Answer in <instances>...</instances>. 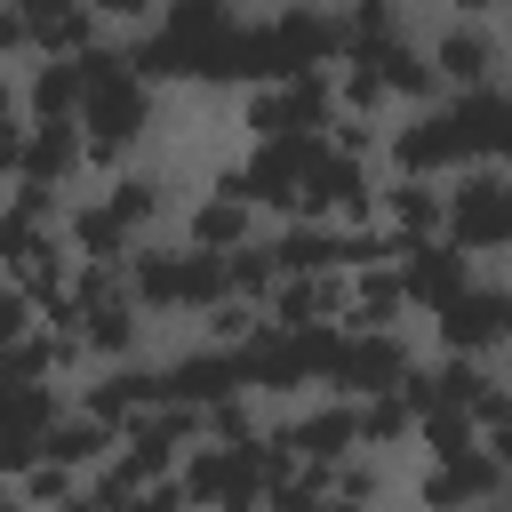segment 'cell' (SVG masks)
Wrapping results in <instances>:
<instances>
[{"label":"cell","mask_w":512,"mask_h":512,"mask_svg":"<svg viewBox=\"0 0 512 512\" xmlns=\"http://www.w3.org/2000/svg\"><path fill=\"white\" fill-rule=\"evenodd\" d=\"M472 440H480V424H472L464 408H424L416 432H408L416 456H456V448H472Z\"/></svg>","instance_id":"cell-30"},{"label":"cell","mask_w":512,"mask_h":512,"mask_svg":"<svg viewBox=\"0 0 512 512\" xmlns=\"http://www.w3.org/2000/svg\"><path fill=\"white\" fill-rule=\"evenodd\" d=\"M440 16H496V0H440Z\"/></svg>","instance_id":"cell-37"},{"label":"cell","mask_w":512,"mask_h":512,"mask_svg":"<svg viewBox=\"0 0 512 512\" xmlns=\"http://www.w3.org/2000/svg\"><path fill=\"white\" fill-rule=\"evenodd\" d=\"M240 240H256V208L240 200V192H192V208H184V248H208V256H224V248H240Z\"/></svg>","instance_id":"cell-22"},{"label":"cell","mask_w":512,"mask_h":512,"mask_svg":"<svg viewBox=\"0 0 512 512\" xmlns=\"http://www.w3.org/2000/svg\"><path fill=\"white\" fill-rule=\"evenodd\" d=\"M112 448H120V432H112V424H96V416H88V408H72V400H64V408H56V424L40 432V456H48V464H64V472H80V480H88Z\"/></svg>","instance_id":"cell-23"},{"label":"cell","mask_w":512,"mask_h":512,"mask_svg":"<svg viewBox=\"0 0 512 512\" xmlns=\"http://www.w3.org/2000/svg\"><path fill=\"white\" fill-rule=\"evenodd\" d=\"M416 512H480V504H504V456L488 440L456 448V456H424L416 480H408Z\"/></svg>","instance_id":"cell-10"},{"label":"cell","mask_w":512,"mask_h":512,"mask_svg":"<svg viewBox=\"0 0 512 512\" xmlns=\"http://www.w3.org/2000/svg\"><path fill=\"white\" fill-rule=\"evenodd\" d=\"M240 128H248V144L304 136V128H296V112H288V96H280V80H272V88H240Z\"/></svg>","instance_id":"cell-29"},{"label":"cell","mask_w":512,"mask_h":512,"mask_svg":"<svg viewBox=\"0 0 512 512\" xmlns=\"http://www.w3.org/2000/svg\"><path fill=\"white\" fill-rule=\"evenodd\" d=\"M0 512H32V504H24V488H16V480H0Z\"/></svg>","instance_id":"cell-39"},{"label":"cell","mask_w":512,"mask_h":512,"mask_svg":"<svg viewBox=\"0 0 512 512\" xmlns=\"http://www.w3.org/2000/svg\"><path fill=\"white\" fill-rule=\"evenodd\" d=\"M72 64H80V112H72L80 160H88L96 176H104V168H128V160L144 152V136L160 128V88L128 72V48H120L112 32H104L96 48H80Z\"/></svg>","instance_id":"cell-1"},{"label":"cell","mask_w":512,"mask_h":512,"mask_svg":"<svg viewBox=\"0 0 512 512\" xmlns=\"http://www.w3.org/2000/svg\"><path fill=\"white\" fill-rule=\"evenodd\" d=\"M320 136H280V144H248V160H240V200L256 208V216H296V176H304V152H312Z\"/></svg>","instance_id":"cell-11"},{"label":"cell","mask_w":512,"mask_h":512,"mask_svg":"<svg viewBox=\"0 0 512 512\" xmlns=\"http://www.w3.org/2000/svg\"><path fill=\"white\" fill-rule=\"evenodd\" d=\"M376 160H352V152H328L312 144L304 152V176H296V216H320V224H376Z\"/></svg>","instance_id":"cell-6"},{"label":"cell","mask_w":512,"mask_h":512,"mask_svg":"<svg viewBox=\"0 0 512 512\" xmlns=\"http://www.w3.org/2000/svg\"><path fill=\"white\" fill-rule=\"evenodd\" d=\"M416 48H424V64H432L440 96L504 80V32H496V16H440Z\"/></svg>","instance_id":"cell-9"},{"label":"cell","mask_w":512,"mask_h":512,"mask_svg":"<svg viewBox=\"0 0 512 512\" xmlns=\"http://www.w3.org/2000/svg\"><path fill=\"white\" fill-rule=\"evenodd\" d=\"M264 320H272V328H320V320H344V272H288V280H272Z\"/></svg>","instance_id":"cell-20"},{"label":"cell","mask_w":512,"mask_h":512,"mask_svg":"<svg viewBox=\"0 0 512 512\" xmlns=\"http://www.w3.org/2000/svg\"><path fill=\"white\" fill-rule=\"evenodd\" d=\"M104 208H112V224L128 232V240H144V232H160L168 216H176V192H168V176H152V168H104V192H96Z\"/></svg>","instance_id":"cell-15"},{"label":"cell","mask_w":512,"mask_h":512,"mask_svg":"<svg viewBox=\"0 0 512 512\" xmlns=\"http://www.w3.org/2000/svg\"><path fill=\"white\" fill-rule=\"evenodd\" d=\"M312 512H368V504H352V496H336V488H320V504Z\"/></svg>","instance_id":"cell-38"},{"label":"cell","mask_w":512,"mask_h":512,"mask_svg":"<svg viewBox=\"0 0 512 512\" xmlns=\"http://www.w3.org/2000/svg\"><path fill=\"white\" fill-rule=\"evenodd\" d=\"M80 176H88V160H80V128H72V120H24V168H16V184L72 192Z\"/></svg>","instance_id":"cell-19"},{"label":"cell","mask_w":512,"mask_h":512,"mask_svg":"<svg viewBox=\"0 0 512 512\" xmlns=\"http://www.w3.org/2000/svg\"><path fill=\"white\" fill-rule=\"evenodd\" d=\"M144 328H152V320L128 304V288H120V296H96V304L72 312L80 360H136V352H144Z\"/></svg>","instance_id":"cell-17"},{"label":"cell","mask_w":512,"mask_h":512,"mask_svg":"<svg viewBox=\"0 0 512 512\" xmlns=\"http://www.w3.org/2000/svg\"><path fill=\"white\" fill-rule=\"evenodd\" d=\"M24 56H32V40H24V16L0 0V64H24Z\"/></svg>","instance_id":"cell-36"},{"label":"cell","mask_w":512,"mask_h":512,"mask_svg":"<svg viewBox=\"0 0 512 512\" xmlns=\"http://www.w3.org/2000/svg\"><path fill=\"white\" fill-rule=\"evenodd\" d=\"M392 272H400L408 312H432V304H448L480 264H472L464 248H448V240H408V248H392Z\"/></svg>","instance_id":"cell-14"},{"label":"cell","mask_w":512,"mask_h":512,"mask_svg":"<svg viewBox=\"0 0 512 512\" xmlns=\"http://www.w3.org/2000/svg\"><path fill=\"white\" fill-rule=\"evenodd\" d=\"M256 320H264L256 304L224 296V304H208V312L192 320V336H200V344H224V352H232V344H248V336H256Z\"/></svg>","instance_id":"cell-32"},{"label":"cell","mask_w":512,"mask_h":512,"mask_svg":"<svg viewBox=\"0 0 512 512\" xmlns=\"http://www.w3.org/2000/svg\"><path fill=\"white\" fill-rule=\"evenodd\" d=\"M32 320H40V312H32V296H24V288H16L8 272H0V344H16V336H24Z\"/></svg>","instance_id":"cell-34"},{"label":"cell","mask_w":512,"mask_h":512,"mask_svg":"<svg viewBox=\"0 0 512 512\" xmlns=\"http://www.w3.org/2000/svg\"><path fill=\"white\" fill-rule=\"evenodd\" d=\"M376 176H384V168H376ZM376 224H384L392 248L440 240V184H432V176H384V184H376Z\"/></svg>","instance_id":"cell-16"},{"label":"cell","mask_w":512,"mask_h":512,"mask_svg":"<svg viewBox=\"0 0 512 512\" xmlns=\"http://www.w3.org/2000/svg\"><path fill=\"white\" fill-rule=\"evenodd\" d=\"M8 8L24 16L32 56H80V48H96V40H104V24H96V8H88V0H8Z\"/></svg>","instance_id":"cell-18"},{"label":"cell","mask_w":512,"mask_h":512,"mask_svg":"<svg viewBox=\"0 0 512 512\" xmlns=\"http://www.w3.org/2000/svg\"><path fill=\"white\" fill-rule=\"evenodd\" d=\"M56 512H104V504H88V496H64V504H56Z\"/></svg>","instance_id":"cell-41"},{"label":"cell","mask_w":512,"mask_h":512,"mask_svg":"<svg viewBox=\"0 0 512 512\" xmlns=\"http://www.w3.org/2000/svg\"><path fill=\"white\" fill-rule=\"evenodd\" d=\"M24 168V112H0V184H16Z\"/></svg>","instance_id":"cell-35"},{"label":"cell","mask_w":512,"mask_h":512,"mask_svg":"<svg viewBox=\"0 0 512 512\" xmlns=\"http://www.w3.org/2000/svg\"><path fill=\"white\" fill-rule=\"evenodd\" d=\"M264 32V56H272V80H296V72H328L344 56V16L328 0H272L256 16Z\"/></svg>","instance_id":"cell-5"},{"label":"cell","mask_w":512,"mask_h":512,"mask_svg":"<svg viewBox=\"0 0 512 512\" xmlns=\"http://www.w3.org/2000/svg\"><path fill=\"white\" fill-rule=\"evenodd\" d=\"M432 320V344L448 352V360H504V336H512V296H504V280L480 264L448 304H432L424 312Z\"/></svg>","instance_id":"cell-4"},{"label":"cell","mask_w":512,"mask_h":512,"mask_svg":"<svg viewBox=\"0 0 512 512\" xmlns=\"http://www.w3.org/2000/svg\"><path fill=\"white\" fill-rule=\"evenodd\" d=\"M0 112H16V72L0 64Z\"/></svg>","instance_id":"cell-40"},{"label":"cell","mask_w":512,"mask_h":512,"mask_svg":"<svg viewBox=\"0 0 512 512\" xmlns=\"http://www.w3.org/2000/svg\"><path fill=\"white\" fill-rule=\"evenodd\" d=\"M440 240L464 248L472 264H488V256L512 248V176H504V160L440 176Z\"/></svg>","instance_id":"cell-2"},{"label":"cell","mask_w":512,"mask_h":512,"mask_svg":"<svg viewBox=\"0 0 512 512\" xmlns=\"http://www.w3.org/2000/svg\"><path fill=\"white\" fill-rule=\"evenodd\" d=\"M16 488H24V504H32V512H56L64 496H80V472H64V464H48V456H32V464L16 472Z\"/></svg>","instance_id":"cell-33"},{"label":"cell","mask_w":512,"mask_h":512,"mask_svg":"<svg viewBox=\"0 0 512 512\" xmlns=\"http://www.w3.org/2000/svg\"><path fill=\"white\" fill-rule=\"evenodd\" d=\"M176 488L192 512H240L264 496V472H256V440H192L176 456Z\"/></svg>","instance_id":"cell-8"},{"label":"cell","mask_w":512,"mask_h":512,"mask_svg":"<svg viewBox=\"0 0 512 512\" xmlns=\"http://www.w3.org/2000/svg\"><path fill=\"white\" fill-rule=\"evenodd\" d=\"M328 488L376 512V504H384V488H392V472H384V456H368V448H352L344 464H328Z\"/></svg>","instance_id":"cell-31"},{"label":"cell","mask_w":512,"mask_h":512,"mask_svg":"<svg viewBox=\"0 0 512 512\" xmlns=\"http://www.w3.org/2000/svg\"><path fill=\"white\" fill-rule=\"evenodd\" d=\"M16 112L24 120H72L80 112V64L72 56H24L16 64Z\"/></svg>","instance_id":"cell-21"},{"label":"cell","mask_w":512,"mask_h":512,"mask_svg":"<svg viewBox=\"0 0 512 512\" xmlns=\"http://www.w3.org/2000/svg\"><path fill=\"white\" fill-rule=\"evenodd\" d=\"M160 392L176 400V408H216V400H232V392H248L240 384V352H224V344H184V352H168L160 360Z\"/></svg>","instance_id":"cell-12"},{"label":"cell","mask_w":512,"mask_h":512,"mask_svg":"<svg viewBox=\"0 0 512 512\" xmlns=\"http://www.w3.org/2000/svg\"><path fill=\"white\" fill-rule=\"evenodd\" d=\"M376 168H384V176H432V184H440V176L480 168V160L464 152V128H456L448 96H432V104H408L400 128L376 136Z\"/></svg>","instance_id":"cell-3"},{"label":"cell","mask_w":512,"mask_h":512,"mask_svg":"<svg viewBox=\"0 0 512 512\" xmlns=\"http://www.w3.org/2000/svg\"><path fill=\"white\" fill-rule=\"evenodd\" d=\"M400 320H416V312H408L392 264H360V272H344V320H336V328H400Z\"/></svg>","instance_id":"cell-25"},{"label":"cell","mask_w":512,"mask_h":512,"mask_svg":"<svg viewBox=\"0 0 512 512\" xmlns=\"http://www.w3.org/2000/svg\"><path fill=\"white\" fill-rule=\"evenodd\" d=\"M408 368H416L408 328H344L336 352H328L320 392H336V400H376V392H400Z\"/></svg>","instance_id":"cell-7"},{"label":"cell","mask_w":512,"mask_h":512,"mask_svg":"<svg viewBox=\"0 0 512 512\" xmlns=\"http://www.w3.org/2000/svg\"><path fill=\"white\" fill-rule=\"evenodd\" d=\"M480 512H504V504H480Z\"/></svg>","instance_id":"cell-42"},{"label":"cell","mask_w":512,"mask_h":512,"mask_svg":"<svg viewBox=\"0 0 512 512\" xmlns=\"http://www.w3.org/2000/svg\"><path fill=\"white\" fill-rule=\"evenodd\" d=\"M56 408H64V384H8L0 376V480H16L40 456V432L56 424Z\"/></svg>","instance_id":"cell-13"},{"label":"cell","mask_w":512,"mask_h":512,"mask_svg":"<svg viewBox=\"0 0 512 512\" xmlns=\"http://www.w3.org/2000/svg\"><path fill=\"white\" fill-rule=\"evenodd\" d=\"M264 256H272L280 280H288V272H336V224H320V216H280V232H264Z\"/></svg>","instance_id":"cell-26"},{"label":"cell","mask_w":512,"mask_h":512,"mask_svg":"<svg viewBox=\"0 0 512 512\" xmlns=\"http://www.w3.org/2000/svg\"><path fill=\"white\" fill-rule=\"evenodd\" d=\"M352 424H360V448L368 456H400L408 432H416V408L400 392H376V400H352Z\"/></svg>","instance_id":"cell-27"},{"label":"cell","mask_w":512,"mask_h":512,"mask_svg":"<svg viewBox=\"0 0 512 512\" xmlns=\"http://www.w3.org/2000/svg\"><path fill=\"white\" fill-rule=\"evenodd\" d=\"M272 256H264V232L256 240H240V248H224V296H240V304H256L264 312V296H272Z\"/></svg>","instance_id":"cell-28"},{"label":"cell","mask_w":512,"mask_h":512,"mask_svg":"<svg viewBox=\"0 0 512 512\" xmlns=\"http://www.w3.org/2000/svg\"><path fill=\"white\" fill-rule=\"evenodd\" d=\"M56 240H64L80 264H120V256H128V232L112 224V208H104L96 192H72V200H64V216H56Z\"/></svg>","instance_id":"cell-24"}]
</instances>
